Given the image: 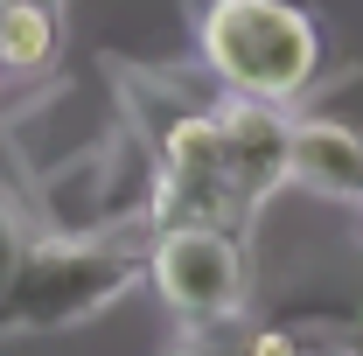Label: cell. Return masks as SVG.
<instances>
[{
  "label": "cell",
  "mask_w": 363,
  "mask_h": 356,
  "mask_svg": "<svg viewBox=\"0 0 363 356\" xmlns=\"http://www.w3.org/2000/svg\"><path fill=\"white\" fill-rule=\"evenodd\" d=\"M196 56L224 84V98L294 105L321 84V21L294 0H203Z\"/></svg>",
  "instance_id": "obj_1"
},
{
  "label": "cell",
  "mask_w": 363,
  "mask_h": 356,
  "mask_svg": "<svg viewBox=\"0 0 363 356\" xmlns=\"http://www.w3.org/2000/svg\"><path fill=\"white\" fill-rule=\"evenodd\" d=\"M140 279L133 252L91 245V238H56V245H28V259L14 272L7 301H0V328H77L91 314H105L126 287Z\"/></svg>",
  "instance_id": "obj_2"
},
{
  "label": "cell",
  "mask_w": 363,
  "mask_h": 356,
  "mask_svg": "<svg viewBox=\"0 0 363 356\" xmlns=\"http://www.w3.org/2000/svg\"><path fill=\"white\" fill-rule=\"evenodd\" d=\"M147 272H154V294L182 314V321H230L245 308V245L238 230H217V223H161L154 252H147Z\"/></svg>",
  "instance_id": "obj_3"
},
{
  "label": "cell",
  "mask_w": 363,
  "mask_h": 356,
  "mask_svg": "<svg viewBox=\"0 0 363 356\" xmlns=\"http://www.w3.org/2000/svg\"><path fill=\"white\" fill-rule=\"evenodd\" d=\"M217 126H224V182L238 189L245 210H259L272 189L294 182V119L259 98H217Z\"/></svg>",
  "instance_id": "obj_4"
},
{
  "label": "cell",
  "mask_w": 363,
  "mask_h": 356,
  "mask_svg": "<svg viewBox=\"0 0 363 356\" xmlns=\"http://www.w3.org/2000/svg\"><path fill=\"white\" fill-rule=\"evenodd\" d=\"M294 182H308L328 203L363 210V133L335 119H294Z\"/></svg>",
  "instance_id": "obj_5"
},
{
  "label": "cell",
  "mask_w": 363,
  "mask_h": 356,
  "mask_svg": "<svg viewBox=\"0 0 363 356\" xmlns=\"http://www.w3.org/2000/svg\"><path fill=\"white\" fill-rule=\"evenodd\" d=\"M63 43L56 0H0V77H43Z\"/></svg>",
  "instance_id": "obj_6"
},
{
  "label": "cell",
  "mask_w": 363,
  "mask_h": 356,
  "mask_svg": "<svg viewBox=\"0 0 363 356\" xmlns=\"http://www.w3.org/2000/svg\"><path fill=\"white\" fill-rule=\"evenodd\" d=\"M245 356H301V343H294L286 328H259V335L245 343Z\"/></svg>",
  "instance_id": "obj_7"
}]
</instances>
